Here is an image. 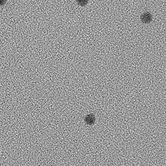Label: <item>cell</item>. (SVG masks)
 <instances>
[{
	"label": "cell",
	"instance_id": "cell-1",
	"mask_svg": "<svg viewBox=\"0 0 166 166\" xmlns=\"http://www.w3.org/2000/svg\"><path fill=\"white\" fill-rule=\"evenodd\" d=\"M152 16L149 12H145L141 15V20L143 23H150L152 21Z\"/></svg>",
	"mask_w": 166,
	"mask_h": 166
},
{
	"label": "cell",
	"instance_id": "cell-2",
	"mask_svg": "<svg viewBox=\"0 0 166 166\" xmlns=\"http://www.w3.org/2000/svg\"><path fill=\"white\" fill-rule=\"evenodd\" d=\"M84 120H85V122L87 123V124L91 125V124H94V123L95 122V117L93 115L90 114L89 115L86 116Z\"/></svg>",
	"mask_w": 166,
	"mask_h": 166
},
{
	"label": "cell",
	"instance_id": "cell-3",
	"mask_svg": "<svg viewBox=\"0 0 166 166\" xmlns=\"http://www.w3.org/2000/svg\"><path fill=\"white\" fill-rule=\"evenodd\" d=\"M76 1L78 4L82 6H84L86 5L88 3V0H76Z\"/></svg>",
	"mask_w": 166,
	"mask_h": 166
},
{
	"label": "cell",
	"instance_id": "cell-4",
	"mask_svg": "<svg viewBox=\"0 0 166 166\" xmlns=\"http://www.w3.org/2000/svg\"><path fill=\"white\" fill-rule=\"evenodd\" d=\"M6 1H7V0H0V6L5 5L6 4Z\"/></svg>",
	"mask_w": 166,
	"mask_h": 166
}]
</instances>
